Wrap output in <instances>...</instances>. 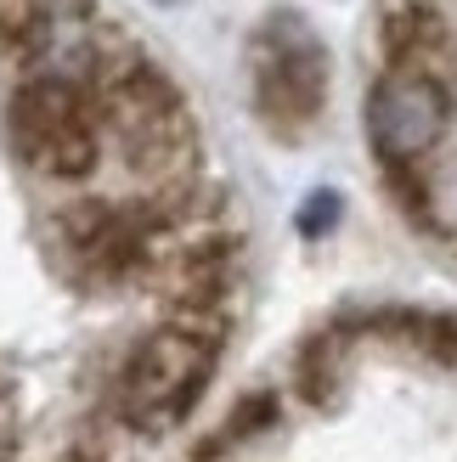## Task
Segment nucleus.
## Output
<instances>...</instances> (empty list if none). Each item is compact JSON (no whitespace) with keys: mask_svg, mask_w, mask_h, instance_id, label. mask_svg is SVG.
I'll return each mask as SVG.
<instances>
[{"mask_svg":"<svg viewBox=\"0 0 457 462\" xmlns=\"http://www.w3.org/2000/svg\"><path fill=\"white\" fill-rule=\"evenodd\" d=\"M300 383H305L311 401H328V389H333V344L328 338H316L300 356Z\"/></svg>","mask_w":457,"mask_h":462,"instance_id":"obj_9","label":"nucleus"},{"mask_svg":"<svg viewBox=\"0 0 457 462\" xmlns=\"http://www.w3.org/2000/svg\"><path fill=\"white\" fill-rule=\"evenodd\" d=\"M0 45L34 68L29 79L97 85L107 40L90 0H0Z\"/></svg>","mask_w":457,"mask_h":462,"instance_id":"obj_5","label":"nucleus"},{"mask_svg":"<svg viewBox=\"0 0 457 462\" xmlns=\"http://www.w3.org/2000/svg\"><path fill=\"white\" fill-rule=\"evenodd\" d=\"M215 356H220V344L198 321H181V328H158L147 338H135L130 356L119 361V378H113V418L142 429V434L187 418L192 401L203 395V383H210V373H215Z\"/></svg>","mask_w":457,"mask_h":462,"instance_id":"obj_1","label":"nucleus"},{"mask_svg":"<svg viewBox=\"0 0 457 462\" xmlns=\"http://www.w3.org/2000/svg\"><path fill=\"white\" fill-rule=\"evenodd\" d=\"M339 209H345V203H339V192H311L305 209H300V231H305V237H322V231L339 226Z\"/></svg>","mask_w":457,"mask_h":462,"instance_id":"obj_11","label":"nucleus"},{"mask_svg":"<svg viewBox=\"0 0 457 462\" xmlns=\"http://www.w3.org/2000/svg\"><path fill=\"white\" fill-rule=\"evenodd\" d=\"M97 97H102V119L119 135V152L130 170L175 175L192 158V125H187V107H181V90L153 62L107 57L97 74Z\"/></svg>","mask_w":457,"mask_h":462,"instance_id":"obj_2","label":"nucleus"},{"mask_svg":"<svg viewBox=\"0 0 457 462\" xmlns=\"http://www.w3.org/2000/svg\"><path fill=\"white\" fill-rule=\"evenodd\" d=\"M328 102V51L294 12H277L255 40V113L271 135H305Z\"/></svg>","mask_w":457,"mask_h":462,"instance_id":"obj_4","label":"nucleus"},{"mask_svg":"<svg viewBox=\"0 0 457 462\" xmlns=\"http://www.w3.org/2000/svg\"><path fill=\"white\" fill-rule=\"evenodd\" d=\"M271 418H277V401H271V395H248V401L232 411V423L220 429V446H238V440H248V434H255L260 423H271Z\"/></svg>","mask_w":457,"mask_h":462,"instance_id":"obj_10","label":"nucleus"},{"mask_svg":"<svg viewBox=\"0 0 457 462\" xmlns=\"http://www.w3.org/2000/svg\"><path fill=\"white\" fill-rule=\"evenodd\" d=\"M452 119V102H446V85L418 74V68H390L373 97H368V135H373V152L384 164H413L429 147L446 135Z\"/></svg>","mask_w":457,"mask_h":462,"instance_id":"obj_7","label":"nucleus"},{"mask_svg":"<svg viewBox=\"0 0 457 462\" xmlns=\"http://www.w3.org/2000/svg\"><path fill=\"white\" fill-rule=\"evenodd\" d=\"M62 254L90 282H125L135 265H147L153 237L164 226L158 203H68L51 220Z\"/></svg>","mask_w":457,"mask_h":462,"instance_id":"obj_6","label":"nucleus"},{"mask_svg":"<svg viewBox=\"0 0 457 462\" xmlns=\"http://www.w3.org/2000/svg\"><path fill=\"white\" fill-rule=\"evenodd\" d=\"M12 152L45 180H85L102 164V130L85 85L23 79L12 97Z\"/></svg>","mask_w":457,"mask_h":462,"instance_id":"obj_3","label":"nucleus"},{"mask_svg":"<svg viewBox=\"0 0 457 462\" xmlns=\"http://www.w3.org/2000/svg\"><path fill=\"white\" fill-rule=\"evenodd\" d=\"M441 12H429V6H396L390 17H384V51H390V62H413L424 57L429 45L441 40Z\"/></svg>","mask_w":457,"mask_h":462,"instance_id":"obj_8","label":"nucleus"}]
</instances>
